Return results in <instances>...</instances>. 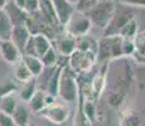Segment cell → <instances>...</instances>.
<instances>
[{"label": "cell", "instance_id": "1", "mask_svg": "<svg viewBox=\"0 0 145 126\" xmlns=\"http://www.w3.org/2000/svg\"><path fill=\"white\" fill-rule=\"evenodd\" d=\"M80 92V82L77 80V76L69 68L68 64H65L61 71L59 82H58V93L57 96L61 97L67 103L77 102Z\"/></svg>", "mask_w": 145, "mask_h": 126}, {"label": "cell", "instance_id": "2", "mask_svg": "<svg viewBox=\"0 0 145 126\" xmlns=\"http://www.w3.org/2000/svg\"><path fill=\"white\" fill-rule=\"evenodd\" d=\"M116 10V5L112 0H99L85 15L91 20L92 25H96L100 29H105L112 18Z\"/></svg>", "mask_w": 145, "mask_h": 126}, {"label": "cell", "instance_id": "3", "mask_svg": "<svg viewBox=\"0 0 145 126\" xmlns=\"http://www.w3.org/2000/svg\"><path fill=\"white\" fill-rule=\"evenodd\" d=\"M121 44H122V38L120 35L104 37L97 44L96 59H99L100 62L108 63L110 61L122 57Z\"/></svg>", "mask_w": 145, "mask_h": 126}, {"label": "cell", "instance_id": "4", "mask_svg": "<svg viewBox=\"0 0 145 126\" xmlns=\"http://www.w3.org/2000/svg\"><path fill=\"white\" fill-rule=\"evenodd\" d=\"M63 28L66 30V34L71 35L73 38H78L87 35L90 33L91 28H92V23L85 14L74 12V14L71 16V19L67 22V24Z\"/></svg>", "mask_w": 145, "mask_h": 126}, {"label": "cell", "instance_id": "5", "mask_svg": "<svg viewBox=\"0 0 145 126\" xmlns=\"http://www.w3.org/2000/svg\"><path fill=\"white\" fill-rule=\"evenodd\" d=\"M96 54L91 52H81L74 50L68 57V66L74 73H85L88 72L96 63Z\"/></svg>", "mask_w": 145, "mask_h": 126}, {"label": "cell", "instance_id": "6", "mask_svg": "<svg viewBox=\"0 0 145 126\" xmlns=\"http://www.w3.org/2000/svg\"><path fill=\"white\" fill-rule=\"evenodd\" d=\"M69 114L71 112H69L68 106L57 102V101H53L52 103H49L44 107V110L39 115L49 120L52 124L62 125L69 119Z\"/></svg>", "mask_w": 145, "mask_h": 126}, {"label": "cell", "instance_id": "7", "mask_svg": "<svg viewBox=\"0 0 145 126\" xmlns=\"http://www.w3.org/2000/svg\"><path fill=\"white\" fill-rule=\"evenodd\" d=\"M52 42L51 39L47 37L46 34H33L30 37L29 42L27 43L25 49H24L23 54H30V55H37V57H42L44 53L49 48H52Z\"/></svg>", "mask_w": 145, "mask_h": 126}, {"label": "cell", "instance_id": "8", "mask_svg": "<svg viewBox=\"0 0 145 126\" xmlns=\"http://www.w3.org/2000/svg\"><path fill=\"white\" fill-rule=\"evenodd\" d=\"M51 4L59 27H65L67 22L71 19V16L76 12L74 4L69 0H51Z\"/></svg>", "mask_w": 145, "mask_h": 126}, {"label": "cell", "instance_id": "9", "mask_svg": "<svg viewBox=\"0 0 145 126\" xmlns=\"http://www.w3.org/2000/svg\"><path fill=\"white\" fill-rule=\"evenodd\" d=\"M131 13H126L124 10H115L112 18L110 19L108 24L106 25L104 29V37H110V35H119V32L121 30V28L124 27L130 19L133 18Z\"/></svg>", "mask_w": 145, "mask_h": 126}, {"label": "cell", "instance_id": "10", "mask_svg": "<svg viewBox=\"0 0 145 126\" xmlns=\"http://www.w3.org/2000/svg\"><path fill=\"white\" fill-rule=\"evenodd\" d=\"M30 34L29 29L27 28L25 24H22V25H14L13 30H12V35H10V40L15 44V47L20 50V53L23 54L24 49H25L27 43L29 42Z\"/></svg>", "mask_w": 145, "mask_h": 126}, {"label": "cell", "instance_id": "11", "mask_svg": "<svg viewBox=\"0 0 145 126\" xmlns=\"http://www.w3.org/2000/svg\"><path fill=\"white\" fill-rule=\"evenodd\" d=\"M106 72H107V63H104L96 76L93 77L92 83H91V92L90 95L92 96L95 101H97L104 93L106 87Z\"/></svg>", "mask_w": 145, "mask_h": 126}, {"label": "cell", "instance_id": "12", "mask_svg": "<svg viewBox=\"0 0 145 126\" xmlns=\"http://www.w3.org/2000/svg\"><path fill=\"white\" fill-rule=\"evenodd\" d=\"M0 55L4 58L5 62L9 64H15L22 58L20 50L15 47L12 40H3L0 42Z\"/></svg>", "mask_w": 145, "mask_h": 126}, {"label": "cell", "instance_id": "13", "mask_svg": "<svg viewBox=\"0 0 145 126\" xmlns=\"http://www.w3.org/2000/svg\"><path fill=\"white\" fill-rule=\"evenodd\" d=\"M3 10L7 13L8 16H9L13 27L14 25H22V24L27 23V19H28V15H29V14H28L24 9L16 7V5L14 4L13 0H10V1L5 5V8Z\"/></svg>", "mask_w": 145, "mask_h": 126}, {"label": "cell", "instance_id": "14", "mask_svg": "<svg viewBox=\"0 0 145 126\" xmlns=\"http://www.w3.org/2000/svg\"><path fill=\"white\" fill-rule=\"evenodd\" d=\"M133 40L135 49H134L131 57L135 59L136 63L145 64V29L138 30Z\"/></svg>", "mask_w": 145, "mask_h": 126}, {"label": "cell", "instance_id": "15", "mask_svg": "<svg viewBox=\"0 0 145 126\" xmlns=\"http://www.w3.org/2000/svg\"><path fill=\"white\" fill-rule=\"evenodd\" d=\"M15 126H29L30 124V110L24 102L16 105L15 110L12 114Z\"/></svg>", "mask_w": 145, "mask_h": 126}, {"label": "cell", "instance_id": "16", "mask_svg": "<svg viewBox=\"0 0 145 126\" xmlns=\"http://www.w3.org/2000/svg\"><path fill=\"white\" fill-rule=\"evenodd\" d=\"M20 61L27 66V68L29 69V72L34 78H38L40 73L43 72L44 66L42 63L40 58L37 55H30V54H22Z\"/></svg>", "mask_w": 145, "mask_h": 126}, {"label": "cell", "instance_id": "17", "mask_svg": "<svg viewBox=\"0 0 145 126\" xmlns=\"http://www.w3.org/2000/svg\"><path fill=\"white\" fill-rule=\"evenodd\" d=\"M76 50V38L65 34L62 38L58 39L57 43V53H59L62 57L68 58L72 53Z\"/></svg>", "mask_w": 145, "mask_h": 126}, {"label": "cell", "instance_id": "18", "mask_svg": "<svg viewBox=\"0 0 145 126\" xmlns=\"http://www.w3.org/2000/svg\"><path fill=\"white\" fill-rule=\"evenodd\" d=\"M47 92L43 91V89L38 88L35 91V93L32 96V99L28 101L29 103V110L34 114H40L42 111L44 110V107L47 106Z\"/></svg>", "mask_w": 145, "mask_h": 126}, {"label": "cell", "instance_id": "19", "mask_svg": "<svg viewBox=\"0 0 145 126\" xmlns=\"http://www.w3.org/2000/svg\"><path fill=\"white\" fill-rule=\"evenodd\" d=\"M37 86H38L37 85V80L33 77V78H30L29 81L24 82L23 85L19 87L18 93H19V99H20L22 102H28V101L32 99V96L35 93V91L38 89Z\"/></svg>", "mask_w": 145, "mask_h": 126}, {"label": "cell", "instance_id": "20", "mask_svg": "<svg viewBox=\"0 0 145 126\" xmlns=\"http://www.w3.org/2000/svg\"><path fill=\"white\" fill-rule=\"evenodd\" d=\"M97 44L99 42H96L93 38H91L90 35H83V37L76 38V49L81 50V52H91V53H97Z\"/></svg>", "mask_w": 145, "mask_h": 126}, {"label": "cell", "instance_id": "21", "mask_svg": "<svg viewBox=\"0 0 145 126\" xmlns=\"http://www.w3.org/2000/svg\"><path fill=\"white\" fill-rule=\"evenodd\" d=\"M120 126H141V117L134 110H125L120 115Z\"/></svg>", "mask_w": 145, "mask_h": 126}, {"label": "cell", "instance_id": "22", "mask_svg": "<svg viewBox=\"0 0 145 126\" xmlns=\"http://www.w3.org/2000/svg\"><path fill=\"white\" fill-rule=\"evenodd\" d=\"M13 24L4 10H0V42L10 40Z\"/></svg>", "mask_w": 145, "mask_h": 126}, {"label": "cell", "instance_id": "23", "mask_svg": "<svg viewBox=\"0 0 145 126\" xmlns=\"http://www.w3.org/2000/svg\"><path fill=\"white\" fill-rule=\"evenodd\" d=\"M138 19L135 16H133L124 27L121 28V30L119 32V35L124 39H134V37L138 33Z\"/></svg>", "mask_w": 145, "mask_h": 126}, {"label": "cell", "instance_id": "24", "mask_svg": "<svg viewBox=\"0 0 145 126\" xmlns=\"http://www.w3.org/2000/svg\"><path fill=\"white\" fill-rule=\"evenodd\" d=\"M16 105H18V101H16L15 93L8 95V96H4L0 99V111L4 114L12 115L15 110Z\"/></svg>", "mask_w": 145, "mask_h": 126}, {"label": "cell", "instance_id": "25", "mask_svg": "<svg viewBox=\"0 0 145 126\" xmlns=\"http://www.w3.org/2000/svg\"><path fill=\"white\" fill-rule=\"evenodd\" d=\"M14 77H15L16 81L24 83L27 81H29L30 78H33V76L29 72V69L27 68L25 64L22 62V61H19V62H16L14 64Z\"/></svg>", "mask_w": 145, "mask_h": 126}, {"label": "cell", "instance_id": "26", "mask_svg": "<svg viewBox=\"0 0 145 126\" xmlns=\"http://www.w3.org/2000/svg\"><path fill=\"white\" fill-rule=\"evenodd\" d=\"M73 126H93V124L90 121V119L83 112L80 99H77V110L73 116Z\"/></svg>", "mask_w": 145, "mask_h": 126}, {"label": "cell", "instance_id": "27", "mask_svg": "<svg viewBox=\"0 0 145 126\" xmlns=\"http://www.w3.org/2000/svg\"><path fill=\"white\" fill-rule=\"evenodd\" d=\"M40 61L43 63L44 68H49V67H54L56 64L58 63V53L54 48H49L44 53L43 55L40 57Z\"/></svg>", "mask_w": 145, "mask_h": 126}, {"label": "cell", "instance_id": "28", "mask_svg": "<svg viewBox=\"0 0 145 126\" xmlns=\"http://www.w3.org/2000/svg\"><path fill=\"white\" fill-rule=\"evenodd\" d=\"M18 85L16 82H14L13 80H8L5 82L0 83V99L4 96H8V95H12V93H16L18 92Z\"/></svg>", "mask_w": 145, "mask_h": 126}, {"label": "cell", "instance_id": "29", "mask_svg": "<svg viewBox=\"0 0 145 126\" xmlns=\"http://www.w3.org/2000/svg\"><path fill=\"white\" fill-rule=\"evenodd\" d=\"M99 0H76L74 3V10L77 13H81V14H85L87 13L93 5H96V3Z\"/></svg>", "mask_w": 145, "mask_h": 126}, {"label": "cell", "instance_id": "30", "mask_svg": "<svg viewBox=\"0 0 145 126\" xmlns=\"http://www.w3.org/2000/svg\"><path fill=\"white\" fill-rule=\"evenodd\" d=\"M124 101V95L121 91H112L107 97V102L111 107H119Z\"/></svg>", "mask_w": 145, "mask_h": 126}, {"label": "cell", "instance_id": "31", "mask_svg": "<svg viewBox=\"0 0 145 126\" xmlns=\"http://www.w3.org/2000/svg\"><path fill=\"white\" fill-rule=\"evenodd\" d=\"M40 3L39 0H24V10L28 14H33L39 12Z\"/></svg>", "mask_w": 145, "mask_h": 126}, {"label": "cell", "instance_id": "32", "mask_svg": "<svg viewBox=\"0 0 145 126\" xmlns=\"http://www.w3.org/2000/svg\"><path fill=\"white\" fill-rule=\"evenodd\" d=\"M134 40L133 39H124L122 38V44H121V50H122V55H127L131 57L134 53Z\"/></svg>", "mask_w": 145, "mask_h": 126}, {"label": "cell", "instance_id": "33", "mask_svg": "<svg viewBox=\"0 0 145 126\" xmlns=\"http://www.w3.org/2000/svg\"><path fill=\"white\" fill-rule=\"evenodd\" d=\"M0 126H15L12 115L4 114L0 111Z\"/></svg>", "mask_w": 145, "mask_h": 126}, {"label": "cell", "instance_id": "34", "mask_svg": "<svg viewBox=\"0 0 145 126\" xmlns=\"http://www.w3.org/2000/svg\"><path fill=\"white\" fill-rule=\"evenodd\" d=\"M122 5L125 7H139L145 8V0H120Z\"/></svg>", "mask_w": 145, "mask_h": 126}, {"label": "cell", "instance_id": "35", "mask_svg": "<svg viewBox=\"0 0 145 126\" xmlns=\"http://www.w3.org/2000/svg\"><path fill=\"white\" fill-rule=\"evenodd\" d=\"M10 0H0V10H3L5 8V5L9 3Z\"/></svg>", "mask_w": 145, "mask_h": 126}, {"label": "cell", "instance_id": "36", "mask_svg": "<svg viewBox=\"0 0 145 126\" xmlns=\"http://www.w3.org/2000/svg\"><path fill=\"white\" fill-rule=\"evenodd\" d=\"M29 126H38V125H35V124H32V122H30V124H29Z\"/></svg>", "mask_w": 145, "mask_h": 126}, {"label": "cell", "instance_id": "37", "mask_svg": "<svg viewBox=\"0 0 145 126\" xmlns=\"http://www.w3.org/2000/svg\"><path fill=\"white\" fill-rule=\"evenodd\" d=\"M69 1H71V3H73V4H74V3H76V0H69Z\"/></svg>", "mask_w": 145, "mask_h": 126}]
</instances>
